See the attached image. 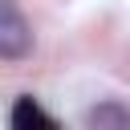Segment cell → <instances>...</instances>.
<instances>
[{"label":"cell","mask_w":130,"mask_h":130,"mask_svg":"<svg viewBox=\"0 0 130 130\" xmlns=\"http://www.w3.org/2000/svg\"><path fill=\"white\" fill-rule=\"evenodd\" d=\"M32 53V28L20 16L16 0H0V57L4 61H20Z\"/></svg>","instance_id":"6da1fadb"},{"label":"cell","mask_w":130,"mask_h":130,"mask_svg":"<svg viewBox=\"0 0 130 130\" xmlns=\"http://www.w3.org/2000/svg\"><path fill=\"white\" fill-rule=\"evenodd\" d=\"M12 130H61V122L32 98V93H20L12 102Z\"/></svg>","instance_id":"7a4b0ae2"},{"label":"cell","mask_w":130,"mask_h":130,"mask_svg":"<svg viewBox=\"0 0 130 130\" xmlns=\"http://www.w3.org/2000/svg\"><path fill=\"white\" fill-rule=\"evenodd\" d=\"M85 130H130V106L126 102H98L85 114Z\"/></svg>","instance_id":"3957f363"}]
</instances>
